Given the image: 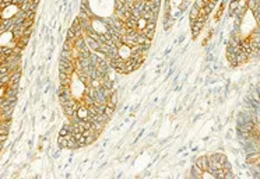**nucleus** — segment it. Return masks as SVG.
I'll list each match as a JSON object with an SVG mask.
<instances>
[{
	"label": "nucleus",
	"instance_id": "obj_1",
	"mask_svg": "<svg viewBox=\"0 0 260 179\" xmlns=\"http://www.w3.org/2000/svg\"><path fill=\"white\" fill-rule=\"evenodd\" d=\"M59 70L60 73H66L69 76H73L74 74V62H70V60H60V64H59Z\"/></svg>",
	"mask_w": 260,
	"mask_h": 179
},
{
	"label": "nucleus",
	"instance_id": "obj_2",
	"mask_svg": "<svg viewBox=\"0 0 260 179\" xmlns=\"http://www.w3.org/2000/svg\"><path fill=\"white\" fill-rule=\"evenodd\" d=\"M196 165L203 169V171H209V157H202L196 161Z\"/></svg>",
	"mask_w": 260,
	"mask_h": 179
},
{
	"label": "nucleus",
	"instance_id": "obj_3",
	"mask_svg": "<svg viewBox=\"0 0 260 179\" xmlns=\"http://www.w3.org/2000/svg\"><path fill=\"white\" fill-rule=\"evenodd\" d=\"M57 144H59V147H62V148L67 147V137L59 134V137H57Z\"/></svg>",
	"mask_w": 260,
	"mask_h": 179
},
{
	"label": "nucleus",
	"instance_id": "obj_4",
	"mask_svg": "<svg viewBox=\"0 0 260 179\" xmlns=\"http://www.w3.org/2000/svg\"><path fill=\"white\" fill-rule=\"evenodd\" d=\"M197 16H199V8L193 6V7H192V10H190V23H193V21H196Z\"/></svg>",
	"mask_w": 260,
	"mask_h": 179
},
{
	"label": "nucleus",
	"instance_id": "obj_5",
	"mask_svg": "<svg viewBox=\"0 0 260 179\" xmlns=\"http://www.w3.org/2000/svg\"><path fill=\"white\" fill-rule=\"evenodd\" d=\"M224 8H225V1H222L221 4H220V8H218V13H217L216 20H220V18H221L222 13H224Z\"/></svg>",
	"mask_w": 260,
	"mask_h": 179
},
{
	"label": "nucleus",
	"instance_id": "obj_6",
	"mask_svg": "<svg viewBox=\"0 0 260 179\" xmlns=\"http://www.w3.org/2000/svg\"><path fill=\"white\" fill-rule=\"evenodd\" d=\"M238 8V1H231V4H229V13H231V16H234V11Z\"/></svg>",
	"mask_w": 260,
	"mask_h": 179
},
{
	"label": "nucleus",
	"instance_id": "obj_7",
	"mask_svg": "<svg viewBox=\"0 0 260 179\" xmlns=\"http://www.w3.org/2000/svg\"><path fill=\"white\" fill-rule=\"evenodd\" d=\"M234 1H241V0H234Z\"/></svg>",
	"mask_w": 260,
	"mask_h": 179
}]
</instances>
